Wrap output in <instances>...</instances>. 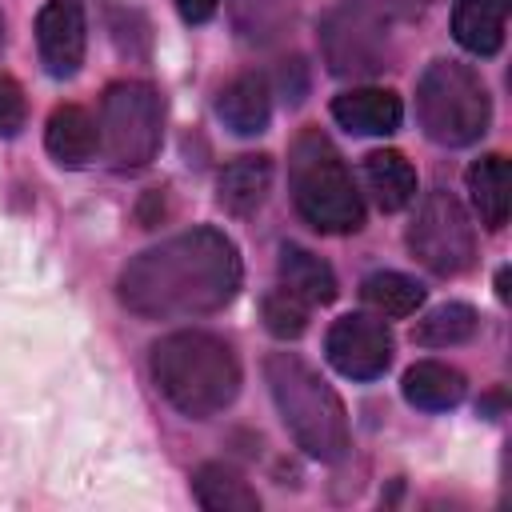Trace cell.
Masks as SVG:
<instances>
[{"label": "cell", "mask_w": 512, "mask_h": 512, "mask_svg": "<svg viewBox=\"0 0 512 512\" xmlns=\"http://www.w3.org/2000/svg\"><path fill=\"white\" fill-rule=\"evenodd\" d=\"M116 288L120 304L144 320L208 316L236 296L240 252L220 228L176 232L132 256Z\"/></svg>", "instance_id": "6da1fadb"}, {"label": "cell", "mask_w": 512, "mask_h": 512, "mask_svg": "<svg viewBox=\"0 0 512 512\" xmlns=\"http://www.w3.org/2000/svg\"><path fill=\"white\" fill-rule=\"evenodd\" d=\"M148 364L160 396L192 420L224 412L240 392V360L232 344L212 332H172L152 344Z\"/></svg>", "instance_id": "7a4b0ae2"}, {"label": "cell", "mask_w": 512, "mask_h": 512, "mask_svg": "<svg viewBox=\"0 0 512 512\" xmlns=\"http://www.w3.org/2000/svg\"><path fill=\"white\" fill-rule=\"evenodd\" d=\"M264 380L284 428L308 456L324 464H336L348 456V444H352L348 412L336 388L308 360H300L296 352H272L264 360Z\"/></svg>", "instance_id": "3957f363"}, {"label": "cell", "mask_w": 512, "mask_h": 512, "mask_svg": "<svg viewBox=\"0 0 512 512\" xmlns=\"http://www.w3.org/2000/svg\"><path fill=\"white\" fill-rule=\"evenodd\" d=\"M288 184H292V204L296 212L328 236H344L364 228V200L332 148V140L316 128L300 132L288 156Z\"/></svg>", "instance_id": "277c9868"}, {"label": "cell", "mask_w": 512, "mask_h": 512, "mask_svg": "<svg viewBox=\"0 0 512 512\" xmlns=\"http://www.w3.org/2000/svg\"><path fill=\"white\" fill-rule=\"evenodd\" d=\"M416 120L444 148L476 144L492 124V96L468 64L432 60L416 84Z\"/></svg>", "instance_id": "5b68a950"}, {"label": "cell", "mask_w": 512, "mask_h": 512, "mask_svg": "<svg viewBox=\"0 0 512 512\" xmlns=\"http://www.w3.org/2000/svg\"><path fill=\"white\" fill-rule=\"evenodd\" d=\"M164 140V100L152 84L124 80L100 100V148L120 168H144Z\"/></svg>", "instance_id": "8992f818"}, {"label": "cell", "mask_w": 512, "mask_h": 512, "mask_svg": "<svg viewBox=\"0 0 512 512\" xmlns=\"http://www.w3.org/2000/svg\"><path fill=\"white\" fill-rule=\"evenodd\" d=\"M408 252L436 276H460L476 256V232L464 204L436 188L420 200L416 220L408 224Z\"/></svg>", "instance_id": "52a82bcc"}, {"label": "cell", "mask_w": 512, "mask_h": 512, "mask_svg": "<svg viewBox=\"0 0 512 512\" xmlns=\"http://www.w3.org/2000/svg\"><path fill=\"white\" fill-rule=\"evenodd\" d=\"M392 332L380 316H368V312H348L340 316L328 336H324V356L328 364L348 376V380H376L388 372L392 364Z\"/></svg>", "instance_id": "ba28073f"}, {"label": "cell", "mask_w": 512, "mask_h": 512, "mask_svg": "<svg viewBox=\"0 0 512 512\" xmlns=\"http://www.w3.org/2000/svg\"><path fill=\"white\" fill-rule=\"evenodd\" d=\"M36 48H40V64L48 76H56V80L76 76L84 64V48H88L84 4L80 0H48L36 16Z\"/></svg>", "instance_id": "9c48e42d"}, {"label": "cell", "mask_w": 512, "mask_h": 512, "mask_svg": "<svg viewBox=\"0 0 512 512\" xmlns=\"http://www.w3.org/2000/svg\"><path fill=\"white\" fill-rule=\"evenodd\" d=\"M324 60L336 76L352 72H380L384 68V32L364 16V12H332L320 28Z\"/></svg>", "instance_id": "30bf717a"}, {"label": "cell", "mask_w": 512, "mask_h": 512, "mask_svg": "<svg viewBox=\"0 0 512 512\" xmlns=\"http://www.w3.org/2000/svg\"><path fill=\"white\" fill-rule=\"evenodd\" d=\"M400 96L388 88H348L332 100V120L356 136H388L400 128Z\"/></svg>", "instance_id": "8fae6325"}, {"label": "cell", "mask_w": 512, "mask_h": 512, "mask_svg": "<svg viewBox=\"0 0 512 512\" xmlns=\"http://www.w3.org/2000/svg\"><path fill=\"white\" fill-rule=\"evenodd\" d=\"M216 116L224 120V128H232L236 136H260L272 120V92L268 80L256 72H244L236 80H228L220 88L216 100Z\"/></svg>", "instance_id": "7c38bea8"}, {"label": "cell", "mask_w": 512, "mask_h": 512, "mask_svg": "<svg viewBox=\"0 0 512 512\" xmlns=\"http://www.w3.org/2000/svg\"><path fill=\"white\" fill-rule=\"evenodd\" d=\"M44 148L56 164L64 168H84L96 148H100V124L80 108V104H60L52 116H48V128H44Z\"/></svg>", "instance_id": "4fadbf2b"}, {"label": "cell", "mask_w": 512, "mask_h": 512, "mask_svg": "<svg viewBox=\"0 0 512 512\" xmlns=\"http://www.w3.org/2000/svg\"><path fill=\"white\" fill-rule=\"evenodd\" d=\"M504 16H508V4L500 0H456L452 36L472 56H496L504 44Z\"/></svg>", "instance_id": "5bb4252c"}, {"label": "cell", "mask_w": 512, "mask_h": 512, "mask_svg": "<svg viewBox=\"0 0 512 512\" xmlns=\"http://www.w3.org/2000/svg\"><path fill=\"white\" fill-rule=\"evenodd\" d=\"M280 284L300 296L304 304H332L336 300V272L308 248L300 244H280Z\"/></svg>", "instance_id": "9a60e30c"}, {"label": "cell", "mask_w": 512, "mask_h": 512, "mask_svg": "<svg viewBox=\"0 0 512 512\" xmlns=\"http://www.w3.org/2000/svg\"><path fill=\"white\" fill-rule=\"evenodd\" d=\"M404 400L420 412H448L464 400V376L452 364L440 360H420L404 372Z\"/></svg>", "instance_id": "2e32d148"}, {"label": "cell", "mask_w": 512, "mask_h": 512, "mask_svg": "<svg viewBox=\"0 0 512 512\" xmlns=\"http://www.w3.org/2000/svg\"><path fill=\"white\" fill-rule=\"evenodd\" d=\"M192 496L208 512H260L256 488L228 464H200L192 472Z\"/></svg>", "instance_id": "e0dca14e"}, {"label": "cell", "mask_w": 512, "mask_h": 512, "mask_svg": "<svg viewBox=\"0 0 512 512\" xmlns=\"http://www.w3.org/2000/svg\"><path fill=\"white\" fill-rule=\"evenodd\" d=\"M268 184H272V160L268 156H240L232 160L220 180H216V200L236 212V216H248L252 208H260V200L268 196Z\"/></svg>", "instance_id": "ac0fdd59"}, {"label": "cell", "mask_w": 512, "mask_h": 512, "mask_svg": "<svg viewBox=\"0 0 512 512\" xmlns=\"http://www.w3.org/2000/svg\"><path fill=\"white\" fill-rule=\"evenodd\" d=\"M364 180L384 212H400L416 200V168L392 148H380L364 160Z\"/></svg>", "instance_id": "d6986e66"}, {"label": "cell", "mask_w": 512, "mask_h": 512, "mask_svg": "<svg viewBox=\"0 0 512 512\" xmlns=\"http://www.w3.org/2000/svg\"><path fill=\"white\" fill-rule=\"evenodd\" d=\"M468 192H472V204L480 212V224L500 232L508 224V160L500 152L480 156L468 168Z\"/></svg>", "instance_id": "ffe728a7"}, {"label": "cell", "mask_w": 512, "mask_h": 512, "mask_svg": "<svg viewBox=\"0 0 512 512\" xmlns=\"http://www.w3.org/2000/svg\"><path fill=\"white\" fill-rule=\"evenodd\" d=\"M476 328H480L476 308H472V304L452 300V304L432 308V312L416 324L412 340H416V344H424V348H452V344L472 340V336H476Z\"/></svg>", "instance_id": "44dd1931"}, {"label": "cell", "mask_w": 512, "mask_h": 512, "mask_svg": "<svg viewBox=\"0 0 512 512\" xmlns=\"http://www.w3.org/2000/svg\"><path fill=\"white\" fill-rule=\"evenodd\" d=\"M360 300L368 308H376L380 316H412L420 304H424V288L404 276V272H372L364 284H360Z\"/></svg>", "instance_id": "7402d4cb"}, {"label": "cell", "mask_w": 512, "mask_h": 512, "mask_svg": "<svg viewBox=\"0 0 512 512\" xmlns=\"http://www.w3.org/2000/svg\"><path fill=\"white\" fill-rule=\"evenodd\" d=\"M260 316H264V328H268L272 336H280V340H296V336L308 328V304H304L300 296H292L288 288L264 296Z\"/></svg>", "instance_id": "603a6c76"}, {"label": "cell", "mask_w": 512, "mask_h": 512, "mask_svg": "<svg viewBox=\"0 0 512 512\" xmlns=\"http://www.w3.org/2000/svg\"><path fill=\"white\" fill-rule=\"evenodd\" d=\"M28 104H24V88L12 76H0V136H16L24 128Z\"/></svg>", "instance_id": "cb8c5ba5"}, {"label": "cell", "mask_w": 512, "mask_h": 512, "mask_svg": "<svg viewBox=\"0 0 512 512\" xmlns=\"http://www.w3.org/2000/svg\"><path fill=\"white\" fill-rule=\"evenodd\" d=\"M216 8H220V0H176V12H180L188 24H204V20H212Z\"/></svg>", "instance_id": "d4e9b609"}, {"label": "cell", "mask_w": 512, "mask_h": 512, "mask_svg": "<svg viewBox=\"0 0 512 512\" xmlns=\"http://www.w3.org/2000/svg\"><path fill=\"white\" fill-rule=\"evenodd\" d=\"M0 48H4V12H0Z\"/></svg>", "instance_id": "484cf974"}]
</instances>
